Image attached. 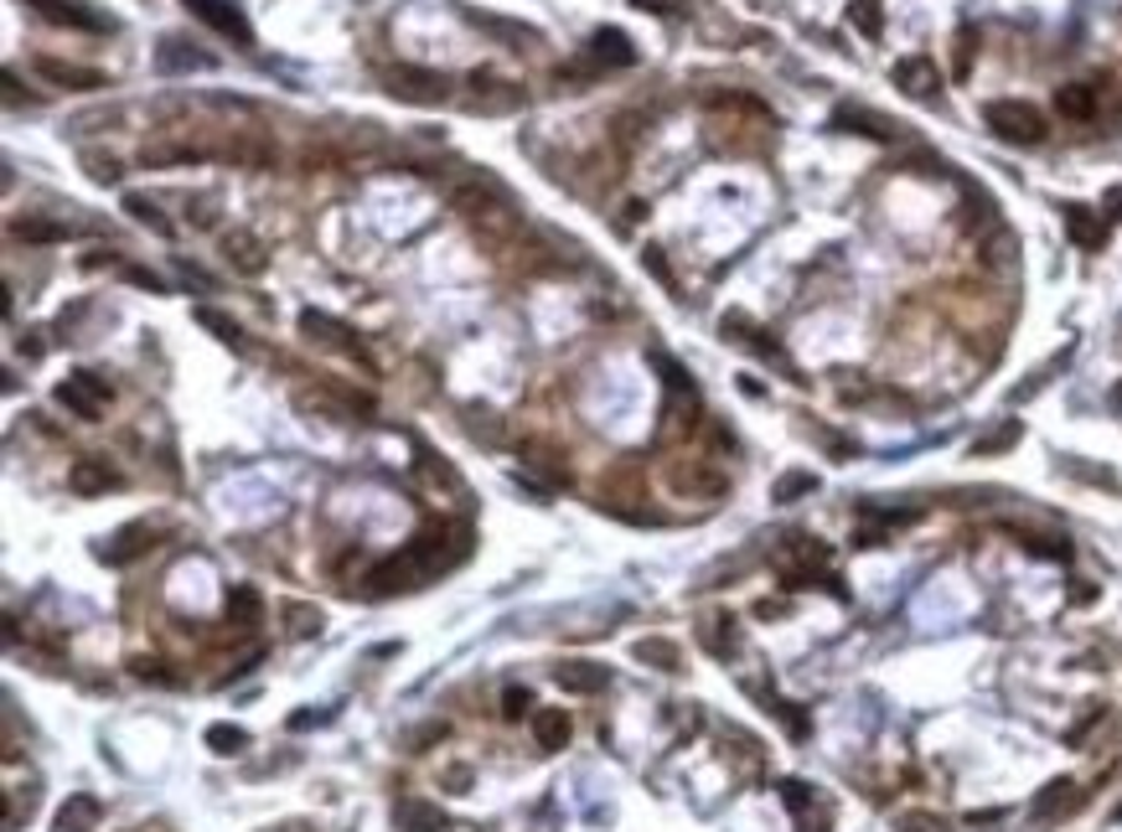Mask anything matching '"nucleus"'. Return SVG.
<instances>
[{"instance_id": "nucleus-1", "label": "nucleus", "mask_w": 1122, "mask_h": 832, "mask_svg": "<svg viewBox=\"0 0 1122 832\" xmlns=\"http://www.w3.org/2000/svg\"><path fill=\"white\" fill-rule=\"evenodd\" d=\"M983 124L1004 140V145H1040V140H1045V114L1035 109V104H1024V99L983 104Z\"/></svg>"}, {"instance_id": "nucleus-2", "label": "nucleus", "mask_w": 1122, "mask_h": 832, "mask_svg": "<svg viewBox=\"0 0 1122 832\" xmlns=\"http://www.w3.org/2000/svg\"><path fill=\"white\" fill-rule=\"evenodd\" d=\"M823 569H827V548L817 538H787L781 554H776V575H781L787 590H812L823 579Z\"/></svg>"}, {"instance_id": "nucleus-3", "label": "nucleus", "mask_w": 1122, "mask_h": 832, "mask_svg": "<svg viewBox=\"0 0 1122 832\" xmlns=\"http://www.w3.org/2000/svg\"><path fill=\"white\" fill-rule=\"evenodd\" d=\"M425 579H430V569H425V558L414 554V548H404V554L383 558V564H373V569H368V590H373V594L419 590Z\"/></svg>"}, {"instance_id": "nucleus-4", "label": "nucleus", "mask_w": 1122, "mask_h": 832, "mask_svg": "<svg viewBox=\"0 0 1122 832\" xmlns=\"http://www.w3.org/2000/svg\"><path fill=\"white\" fill-rule=\"evenodd\" d=\"M109 398H115V388L94 373H73L68 383H58V403L79 419H99L104 409H109Z\"/></svg>"}, {"instance_id": "nucleus-5", "label": "nucleus", "mask_w": 1122, "mask_h": 832, "mask_svg": "<svg viewBox=\"0 0 1122 832\" xmlns=\"http://www.w3.org/2000/svg\"><path fill=\"white\" fill-rule=\"evenodd\" d=\"M668 486L678 496H725L729 492V475L714 466V460H678V466H668Z\"/></svg>"}, {"instance_id": "nucleus-6", "label": "nucleus", "mask_w": 1122, "mask_h": 832, "mask_svg": "<svg viewBox=\"0 0 1122 832\" xmlns=\"http://www.w3.org/2000/svg\"><path fill=\"white\" fill-rule=\"evenodd\" d=\"M389 94L404 104H445L451 83H445V73H430V68H394L389 73Z\"/></svg>"}, {"instance_id": "nucleus-7", "label": "nucleus", "mask_w": 1122, "mask_h": 832, "mask_svg": "<svg viewBox=\"0 0 1122 832\" xmlns=\"http://www.w3.org/2000/svg\"><path fill=\"white\" fill-rule=\"evenodd\" d=\"M472 109L476 114H512L523 109V88L508 79H492V73H472Z\"/></svg>"}, {"instance_id": "nucleus-8", "label": "nucleus", "mask_w": 1122, "mask_h": 832, "mask_svg": "<svg viewBox=\"0 0 1122 832\" xmlns=\"http://www.w3.org/2000/svg\"><path fill=\"white\" fill-rule=\"evenodd\" d=\"M187 11H192V16H202L213 32L234 37L238 47H249V41H254V26H249V21H243V11H238V5H228V0H187Z\"/></svg>"}, {"instance_id": "nucleus-9", "label": "nucleus", "mask_w": 1122, "mask_h": 832, "mask_svg": "<svg viewBox=\"0 0 1122 832\" xmlns=\"http://www.w3.org/2000/svg\"><path fill=\"white\" fill-rule=\"evenodd\" d=\"M890 79L900 83L910 99H921V104H931V99H936V88H942V73H936V62L921 58V52H916V58H900V62H895V73H890Z\"/></svg>"}, {"instance_id": "nucleus-10", "label": "nucleus", "mask_w": 1122, "mask_h": 832, "mask_svg": "<svg viewBox=\"0 0 1122 832\" xmlns=\"http://www.w3.org/2000/svg\"><path fill=\"white\" fill-rule=\"evenodd\" d=\"M37 16H47L52 26H79V32H109V21L99 11H88L83 0H26Z\"/></svg>"}, {"instance_id": "nucleus-11", "label": "nucleus", "mask_w": 1122, "mask_h": 832, "mask_svg": "<svg viewBox=\"0 0 1122 832\" xmlns=\"http://www.w3.org/2000/svg\"><path fill=\"white\" fill-rule=\"evenodd\" d=\"M32 68H37L52 88H73V94H88V88H104V83H109L99 68H79V62H62V58H37Z\"/></svg>"}, {"instance_id": "nucleus-12", "label": "nucleus", "mask_w": 1122, "mask_h": 832, "mask_svg": "<svg viewBox=\"0 0 1122 832\" xmlns=\"http://www.w3.org/2000/svg\"><path fill=\"white\" fill-rule=\"evenodd\" d=\"M1065 233H1071V243L1076 249H1102L1107 243V222H1102V213H1091V207H1082V202H1071L1065 207Z\"/></svg>"}, {"instance_id": "nucleus-13", "label": "nucleus", "mask_w": 1122, "mask_h": 832, "mask_svg": "<svg viewBox=\"0 0 1122 832\" xmlns=\"http://www.w3.org/2000/svg\"><path fill=\"white\" fill-rule=\"evenodd\" d=\"M1076 801H1082V786H1076L1071 775H1061V781H1050V786L1035 796V807H1029V812H1035V822H1055V817H1065Z\"/></svg>"}, {"instance_id": "nucleus-14", "label": "nucleus", "mask_w": 1122, "mask_h": 832, "mask_svg": "<svg viewBox=\"0 0 1122 832\" xmlns=\"http://www.w3.org/2000/svg\"><path fill=\"white\" fill-rule=\"evenodd\" d=\"M300 331L311 341H326V347H342V352H353V357H362V347L353 341V331L342 326V321H332V316H321V311H300ZM368 362V357H362Z\"/></svg>"}, {"instance_id": "nucleus-15", "label": "nucleus", "mask_w": 1122, "mask_h": 832, "mask_svg": "<svg viewBox=\"0 0 1122 832\" xmlns=\"http://www.w3.org/2000/svg\"><path fill=\"white\" fill-rule=\"evenodd\" d=\"M553 683H559L564 694H600V688L611 683V673H606L600 662H564V667H553Z\"/></svg>"}, {"instance_id": "nucleus-16", "label": "nucleus", "mask_w": 1122, "mask_h": 832, "mask_svg": "<svg viewBox=\"0 0 1122 832\" xmlns=\"http://www.w3.org/2000/svg\"><path fill=\"white\" fill-rule=\"evenodd\" d=\"M223 254H228V264L238 275H264V264H270V254H264V243L254 233H228L223 238Z\"/></svg>"}, {"instance_id": "nucleus-17", "label": "nucleus", "mask_w": 1122, "mask_h": 832, "mask_svg": "<svg viewBox=\"0 0 1122 832\" xmlns=\"http://www.w3.org/2000/svg\"><path fill=\"white\" fill-rule=\"evenodd\" d=\"M394 822H398V832H445V812L430 807V801H419V796H404V801H398Z\"/></svg>"}, {"instance_id": "nucleus-18", "label": "nucleus", "mask_w": 1122, "mask_h": 832, "mask_svg": "<svg viewBox=\"0 0 1122 832\" xmlns=\"http://www.w3.org/2000/svg\"><path fill=\"white\" fill-rule=\"evenodd\" d=\"M590 58L595 62H611V68H631L636 62V47H631L626 32H616V26H600L590 37Z\"/></svg>"}, {"instance_id": "nucleus-19", "label": "nucleus", "mask_w": 1122, "mask_h": 832, "mask_svg": "<svg viewBox=\"0 0 1122 832\" xmlns=\"http://www.w3.org/2000/svg\"><path fill=\"white\" fill-rule=\"evenodd\" d=\"M570 713L564 709H538L533 713V739H538V750H564L570 745Z\"/></svg>"}, {"instance_id": "nucleus-20", "label": "nucleus", "mask_w": 1122, "mask_h": 832, "mask_svg": "<svg viewBox=\"0 0 1122 832\" xmlns=\"http://www.w3.org/2000/svg\"><path fill=\"white\" fill-rule=\"evenodd\" d=\"M99 817H104V807L94 801V796H68L62 801V812H58V832H94L99 828Z\"/></svg>"}, {"instance_id": "nucleus-21", "label": "nucleus", "mask_w": 1122, "mask_h": 832, "mask_svg": "<svg viewBox=\"0 0 1122 832\" xmlns=\"http://www.w3.org/2000/svg\"><path fill=\"white\" fill-rule=\"evenodd\" d=\"M1055 109L1065 119L1086 124V119H1097V88L1091 83H1065V88H1055Z\"/></svg>"}, {"instance_id": "nucleus-22", "label": "nucleus", "mask_w": 1122, "mask_h": 832, "mask_svg": "<svg viewBox=\"0 0 1122 832\" xmlns=\"http://www.w3.org/2000/svg\"><path fill=\"white\" fill-rule=\"evenodd\" d=\"M833 124H838V130H844V124H854V130H859V135H869V140H895V130H900V124H890L885 114H874V109H838V114H833Z\"/></svg>"}, {"instance_id": "nucleus-23", "label": "nucleus", "mask_w": 1122, "mask_h": 832, "mask_svg": "<svg viewBox=\"0 0 1122 832\" xmlns=\"http://www.w3.org/2000/svg\"><path fill=\"white\" fill-rule=\"evenodd\" d=\"M68 486H73L79 496H99V492L115 486V471H109L104 460H79V466L68 471Z\"/></svg>"}, {"instance_id": "nucleus-24", "label": "nucleus", "mask_w": 1122, "mask_h": 832, "mask_svg": "<svg viewBox=\"0 0 1122 832\" xmlns=\"http://www.w3.org/2000/svg\"><path fill=\"white\" fill-rule=\"evenodd\" d=\"M228 615H234V626H259V615H264V594L254 590V584H234L228 590Z\"/></svg>"}, {"instance_id": "nucleus-25", "label": "nucleus", "mask_w": 1122, "mask_h": 832, "mask_svg": "<svg viewBox=\"0 0 1122 832\" xmlns=\"http://www.w3.org/2000/svg\"><path fill=\"white\" fill-rule=\"evenodd\" d=\"M145 543H151V528H145V522H135V528H119V533L109 538L104 558H109V564H130L135 554H145Z\"/></svg>"}, {"instance_id": "nucleus-26", "label": "nucleus", "mask_w": 1122, "mask_h": 832, "mask_svg": "<svg viewBox=\"0 0 1122 832\" xmlns=\"http://www.w3.org/2000/svg\"><path fill=\"white\" fill-rule=\"evenodd\" d=\"M466 21H472V26H481V32H492V37H502V41H538V32H533V26H517V21L487 16V11H466Z\"/></svg>"}, {"instance_id": "nucleus-27", "label": "nucleus", "mask_w": 1122, "mask_h": 832, "mask_svg": "<svg viewBox=\"0 0 1122 832\" xmlns=\"http://www.w3.org/2000/svg\"><path fill=\"white\" fill-rule=\"evenodd\" d=\"M160 73H181V68H213V58H202V52H187L177 37L160 41Z\"/></svg>"}, {"instance_id": "nucleus-28", "label": "nucleus", "mask_w": 1122, "mask_h": 832, "mask_svg": "<svg viewBox=\"0 0 1122 832\" xmlns=\"http://www.w3.org/2000/svg\"><path fill=\"white\" fill-rule=\"evenodd\" d=\"M124 213H130L135 222H145V228H156L160 238H171V233H177L171 222L160 218V207H156V202H151V197H140V192H130V197H124Z\"/></svg>"}, {"instance_id": "nucleus-29", "label": "nucleus", "mask_w": 1122, "mask_h": 832, "mask_svg": "<svg viewBox=\"0 0 1122 832\" xmlns=\"http://www.w3.org/2000/svg\"><path fill=\"white\" fill-rule=\"evenodd\" d=\"M11 233L26 238V243H58V238H68L73 228H68V222H47V218H26V222H16Z\"/></svg>"}, {"instance_id": "nucleus-30", "label": "nucleus", "mask_w": 1122, "mask_h": 832, "mask_svg": "<svg viewBox=\"0 0 1122 832\" xmlns=\"http://www.w3.org/2000/svg\"><path fill=\"white\" fill-rule=\"evenodd\" d=\"M198 326H207L217 341H228V347H243V331H238V321H228L223 311H213V305H198Z\"/></svg>"}, {"instance_id": "nucleus-31", "label": "nucleus", "mask_w": 1122, "mask_h": 832, "mask_svg": "<svg viewBox=\"0 0 1122 832\" xmlns=\"http://www.w3.org/2000/svg\"><path fill=\"white\" fill-rule=\"evenodd\" d=\"M1019 435H1024L1019 419H1004L993 435H983L978 445H972V456H999V450H1008V445H1019Z\"/></svg>"}, {"instance_id": "nucleus-32", "label": "nucleus", "mask_w": 1122, "mask_h": 832, "mask_svg": "<svg viewBox=\"0 0 1122 832\" xmlns=\"http://www.w3.org/2000/svg\"><path fill=\"white\" fill-rule=\"evenodd\" d=\"M636 656H642V662H652V667H663V673H678V647H672V641L647 636V641H636Z\"/></svg>"}, {"instance_id": "nucleus-33", "label": "nucleus", "mask_w": 1122, "mask_h": 832, "mask_svg": "<svg viewBox=\"0 0 1122 832\" xmlns=\"http://www.w3.org/2000/svg\"><path fill=\"white\" fill-rule=\"evenodd\" d=\"M848 21H854L864 37H880V32H885V11H880V0H854V5H848Z\"/></svg>"}, {"instance_id": "nucleus-34", "label": "nucleus", "mask_w": 1122, "mask_h": 832, "mask_svg": "<svg viewBox=\"0 0 1122 832\" xmlns=\"http://www.w3.org/2000/svg\"><path fill=\"white\" fill-rule=\"evenodd\" d=\"M223 156H228V160H243V166H270V160H275V150L243 135V140H228V150H223Z\"/></svg>"}, {"instance_id": "nucleus-35", "label": "nucleus", "mask_w": 1122, "mask_h": 832, "mask_svg": "<svg viewBox=\"0 0 1122 832\" xmlns=\"http://www.w3.org/2000/svg\"><path fill=\"white\" fill-rule=\"evenodd\" d=\"M207 745H213L217 755H238L243 745H249V729H238V724H213V729H207Z\"/></svg>"}, {"instance_id": "nucleus-36", "label": "nucleus", "mask_w": 1122, "mask_h": 832, "mask_svg": "<svg viewBox=\"0 0 1122 832\" xmlns=\"http://www.w3.org/2000/svg\"><path fill=\"white\" fill-rule=\"evenodd\" d=\"M812 486H817V481H812V471H791V475H781V481H776V502H797V496L802 492H812Z\"/></svg>"}, {"instance_id": "nucleus-37", "label": "nucleus", "mask_w": 1122, "mask_h": 832, "mask_svg": "<svg viewBox=\"0 0 1122 832\" xmlns=\"http://www.w3.org/2000/svg\"><path fill=\"white\" fill-rule=\"evenodd\" d=\"M83 166H88V177L99 181V186H115V181H119V160L115 156H94V150H88V156H83Z\"/></svg>"}, {"instance_id": "nucleus-38", "label": "nucleus", "mask_w": 1122, "mask_h": 832, "mask_svg": "<svg viewBox=\"0 0 1122 832\" xmlns=\"http://www.w3.org/2000/svg\"><path fill=\"white\" fill-rule=\"evenodd\" d=\"M652 367H663V373H668V388H672V394H693V383H689V373H683V367H678V362H672V357H663V352H652Z\"/></svg>"}, {"instance_id": "nucleus-39", "label": "nucleus", "mask_w": 1122, "mask_h": 832, "mask_svg": "<svg viewBox=\"0 0 1122 832\" xmlns=\"http://www.w3.org/2000/svg\"><path fill=\"white\" fill-rule=\"evenodd\" d=\"M781 801H787L791 812L802 817V812L812 807V786H808V781H781Z\"/></svg>"}, {"instance_id": "nucleus-40", "label": "nucleus", "mask_w": 1122, "mask_h": 832, "mask_svg": "<svg viewBox=\"0 0 1122 832\" xmlns=\"http://www.w3.org/2000/svg\"><path fill=\"white\" fill-rule=\"evenodd\" d=\"M972 52H978V32H972V26H963V32H957V68H952L957 79H967V68H972Z\"/></svg>"}, {"instance_id": "nucleus-41", "label": "nucleus", "mask_w": 1122, "mask_h": 832, "mask_svg": "<svg viewBox=\"0 0 1122 832\" xmlns=\"http://www.w3.org/2000/svg\"><path fill=\"white\" fill-rule=\"evenodd\" d=\"M290 620H296V626H290V631L296 636H311V631H321V611H311V605H290Z\"/></svg>"}, {"instance_id": "nucleus-42", "label": "nucleus", "mask_w": 1122, "mask_h": 832, "mask_svg": "<svg viewBox=\"0 0 1122 832\" xmlns=\"http://www.w3.org/2000/svg\"><path fill=\"white\" fill-rule=\"evenodd\" d=\"M533 698H528V688H508L502 694V719H523V709H528Z\"/></svg>"}, {"instance_id": "nucleus-43", "label": "nucleus", "mask_w": 1122, "mask_h": 832, "mask_svg": "<svg viewBox=\"0 0 1122 832\" xmlns=\"http://www.w3.org/2000/svg\"><path fill=\"white\" fill-rule=\"evenodd\" d=\"M895 832H942V822H936V817H926V812H910V817H900V822H895Z\"/></svg>"}, {"instance_id": "nucleus-44", "label": "nucleus", "mask_w": 1122, "mask_h": 832, "mask_svg": "<svg viewBox=\"0 0 1122 832\" xmlns=\"http://www.w3.org/2000/svg\"><path fill=\"white\" fill-rule=\"evenodd\" d=\"M124 279L140 285V290H151V296H166V279H156L151 269H124Z\"/></svg>"}, {"instance_id": "nucleus-45", "label": "nucleus", "mask_w": 1122, "mask_h": 832, "mask_svg": "<svg viewBox=\"0 0 1122 832\" xmlns=\"http://www.w3.org/2000/svg\"><path fill=\"white\" fill-rule=\"evenodd\" d=\"M642 264H647L652 275H657V279H663V285L672 290V269H668V258H663V249H647V254H642Z\"/></svg>"}, {"instance_id": "nucleus-46", "label": "nucleus", "mask_w": 1122, "mask_h": 832, "mask_svg": "<svg viewBox=\"0 0 1122 832\" xmlns=\"http://www.w3.org/2000/svg\"><path fill=\"white\" fill-rule=\"evenodd\" d=\"M636 11H652V16H672V11H683V0H631Z\"/></svg>"}, {"instance_id": "nucleus-47", "label": "nucleus", "mask_w": 1122, "mask_h": 832, "mask_svg": "<svg viewBox=\"0 0 1122 832\" xmlns=\"http://www.w3.org/2000/svg\"><path fill=\"white\" fill-rule=\"evenodd\" d=\"M1102 207H1107V218H1118V222H1122V181H1118V186H1107Z\"/></svg>"}, {"instance_id": "nucleus-48", "label": "nucleus", "mask_w": 1122, "mask_h": 832, "mask_svg": "<svg viewBox=\"0 0 1122 832\" xmlns=\"http://www.w3.org/2000/svg\"><path fill=\"white\" fill-rule=\"evenodd\" d=\"M311 724H326V713H296L290 729H311Z\"/></svg>"}]
</instances>
